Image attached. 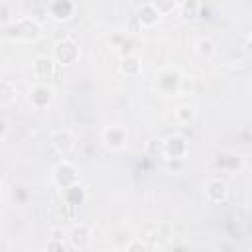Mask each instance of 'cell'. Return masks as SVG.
Segmentation results:
<instances>
[{
    "instance_id": "obj_1",
    "label": "cell",
    "mask_w": 252,
    "mask_h": 252,
    "mask_svg": "<svg viewBox=\"0 0 252 252\" xmlns=\"http://www.w3.org/2000/svg\"><path fill=\"white\" fill-rule=\"evenodd\" d=\"M10 32H12V37L14 39H20V41H37L41 37V28L35 20L32 18H20L16 20L12 26H10Z\"/></svg>"
},
{
    "instance_id": "obj_2",
    "label": "cell",
    "mask_w": 252,
    "mask_h": 252,
    "mask_svg": "<svg viewBox=\"0 0 252 252\" xmlns=\"http://www.w3.org/2000/svg\"><path fill=\"white\" fill-rule=\"evenodd\" d=\"M53 57L61 65H71L79 59V45L73 37H63L53 47Z\"/></svg>"
},
{
    "instance_id": "obj_3",
    "label": "cell",
    "mask_w": 252,
    "mask_h": 252,
    "mask_svg": "<svg viewBox=\"0 0 252 252\" xmlns=\"http://www.w3.org/2000/svg\"><path fill=\"white\" fill-rule=\"evenodd\" d=\"M51 146L59 156L67 158V156H71L75 152L77 142H75V136H73L71 130H55L51 134Z\"/></svg>"
},
{
    "instance_id": "obj_4",
    "label": "cell",
    "mask_w": 252,
    "mask_h": 252,
    "mask_svg": "<svg viewBox=\"0 0 252 252\" xmlns=\"http://www.w3.org/2000/svg\"><path fill=\"white\" fill-rule=\"evenodd\" d=\"M126 140H128V130L120 124H112L102 130V142L110 150H122L126 146Z\"/></svg>"
},
{
    "instance_id": "obj_5",
    "label": "cell",
    "mask_w": 252,
    "mask_h": 252,
    "mask_svg": "<svg viewBox=\"0 0 252 252\" xmlns=\"http://www.w3.org/2000/svg\"><path fill=\"white\" fill-rule=\"evenodd\" d=\"M53 181L59 187H63V189H69L71 185H75L77 183V169H75V165L69 163V161H61L59 165H55Z\"/></svg>"
},
{
    "instance_id": "obj_6",
    "label": "cell",
    "mask_w": 252,
    "mask_h": 252,
    "mask_svg": "<svg viewBox=\"0 0 252 252\" xmlns=\"http://www.w3.org/2000/svg\"><path fill=\"white\" fill-rule=\"evenodd\" d=\"M187 154V142L183 136L173 134L163 142V156L171 161V159H183Z\"/></svg>"
},
{
    "instance_id": "obj_7",
    "label": "cell",
    "mask_w": 252,
    "mask_h": 252,
    "mask_svg": "<svg viewBox=\"0 0 252 252\" xmlns=\"http://www.w3.org/2000/svg\"><path fill=\"white\" fill-rule=\"evenodd\" d=\"M51 98H53V89L43 85V83H39V85L30 89V102L35 108H45L51 102Z\"/></svg>"
},
{
    "instance_id": "obj_8",
    "label": "cell",
    "mask_w": 252,
    "mask_h": 252,
    "mask_svg": "<svg viewBox=\"0 0 252 252\" xmlns=\"http://www.w3.org/2000/svg\"><path fill=\"white\" fill-rule=\"evenodd\" d=\"M205 197H207L211 203H220V201H224V199L228 197V187H226V183L220 181V179H211V181H207V185H205Z\"/></svg>"
},
{
    "instance_id": "obj_9",
    "label": "cell",
    "mask_w": 252,
    "mask_h": 252,
    "mask_svg": "<svg viewBox=\"0 0 252 252\" xmlns=\"http://www.w3.org/2000/svg\"><path fill=\"white\" fill-rule=\"evenodd\" d=\"M69 242L73 248H85L91 242V228L87 224H75L69 230Z\"/></svg>"
},
{
    "instance_id": "obj_10",
    "label": "cell",
    "mask_w": 252,
    "mask_h": 252,
    "mask_svg": "<svg viewBox=\"0 0 252 252\" xmlns=\"http://www.w3.org/2000/svg\"><path fill=\"white\" fill-rule=\"evenodd\" d=\"M136 20L140 22V26H142V28H154V26L158 24V20H159V14H158V10H156L154 2H146V4L138 10Z\"/></svg>"
},
{
    "instance_id": "obj_11",
    "label": "cell",
    "mask_w": 252,
    "mask_h": 252,
    "mask_svg": "<svg viewBox=\"0 0 252 252\" xmlns=\"http://www.w3.org/2000/svg\"><path fill=\"white\" fill-rule=\"evenodd\" d=\"M55 71V61L51 57H45V55H39L33 59V73L35 77L39 79H49Z\"/></svg>"
},
{
    "instance_id": "obj_12",
    "label": "cell",
    "mask_w": 252,
    "mask_h": 252,
    "mask_svg": "<svg viewBox=\"0 0 252 252\" xmlns=\"http://www.w3.org/2000/svg\"><path fill=\"white\" fill-rule=\"evenodd\" d=\"M47 10H49L51 18H55V20H69L75 12V4H71V2H51L47 6Z\"/></svg>"
},
{
    "instance_id": "obj_13",
    "label": "cell",
    "mask_w": 252,
    "mask_h": 252,
    "mask_svg": "<svg viewBox=\"0 0 252 252\" xmlns=\"http://www.w3.org/2000/svg\"><path fill=\"white\" fill-rule=\"evenodd\" d=\"M195 53H197L201 59L209 61V59H213V57H215L217 47H215V43H213L209 37H199V39L195 41Z\"/></svg>"
},
{
    "instance_id": "obj_14",
    "label": "cell",
    "mask_w": 252,
    "mask_h": 252,
    "mask_svg": "<svg viewBox=\"0 0 252 252\" xmlns=\"http://www.w3.org/2000/svg\"><path fill=\"white\" fill-rule=\"evenodd\" d=\"M16 94H18V91H16L14 83L2 79V81H0V104H10V102H14Z\"/></svg>"
},
{
    "instance_id": "obj_15",
    "label": "cell",
    "mask_w": 252,
    "mask_h": 252,
    "mask_svg": "<svg viewBox=\"0 0 252 252\" xmlns=\"http://www.w3.org/2000/svg\"><path fill=\"white\" fill-rule=\"evenodd\" d=\"M120 69H122V73L130 75V77L138 75L140 73V61H138V57L136 55H126L122 59V63H120Z\"/></svg>"
},
{
    "instance_id": "obj_16",
    "label": "cell",
    "mask_w": 252,
    "mask_h": 252,
    "mask_svg": "<svg viewBox=\"0 0 252 252\" xmlns=\"http://www.w3.org/2000/svg\"><path fill=\"white\" fill-rule=\"evenodd\" d=\"M124 252H148V244L142 238H132L126 242Z\"/></svg>"
},
{
    "instance_id": "obj_17",
    "label": "cell",
    "mask_w": 252,
    "mask_h": 252,
    "mask_svg": "<svg viewBox=\"0 0 252 252\" xmlns=\"http://www.w3.org/2000/svg\"><path fill=\"white\" fill-rule=\"evenodd\" d=\"M154 6H156V10H158V14L159 16H165V14H169V12H175L177 8H179V4L177 2H154Z\"/></svg>"
},
{
    "instance_id": "obj_18",
    "label": "cell",
    "mask_w": 252,
    "mask_h": 252,
    "mask_svg": "<svg viewBox=\"0 0 252 252\" xmlns=\"http://www.w3.org/2000/svg\"><path fill=\"white\" fill-rule=\"evenodd\" d=\"M175 114H179V116H181L177 122H179V124H185V122H189V120H191V116H193V108H191V106H181V108H177V110H175Z\"/></svg>"
},
{
    "instance_id": "obj_19",
    "label": "cell",
    "mask_w": 252,
    "mask_h": 252,
    "mask_svg": "<svg viewBox=\"0 0 252 252\" xmlns=\"http://www.w3.org/2000/svg\"><path fill=\"white\" fill-rule=\"evenodd\" d=\"M47 252H65V246H63V240H53L47 244Z\"/></svg>"
},
{
    "instance_id": "obj_20",
    "label": "cell",
    "mask_w": 252,
    "mask_h": 252,
    "mask_svg": "<svg viewBox=\"0 0 252 252\" xmlns=\"http://www.w3.org/2000/svg\"><path fill=\"white\" fill-rule=\"evenodd\" d=\"M8 134V120L6 118H0V140H4Z\"/></svg>"
},
{
    "instance_id": "obj_21",
    "label": "cell",
    "mask_w": 252,
    "mask_h": 252,
    "mask_svg": "<svg viewBox=\"0 0 252 252\" xmlns=\"http://www.w3.org/2000/svg\"><path fill=\"white\" fill-rule=\"evenodd\" d=\"M35 252H47V250H35Z\"/></svg>"
}]
</instances>
